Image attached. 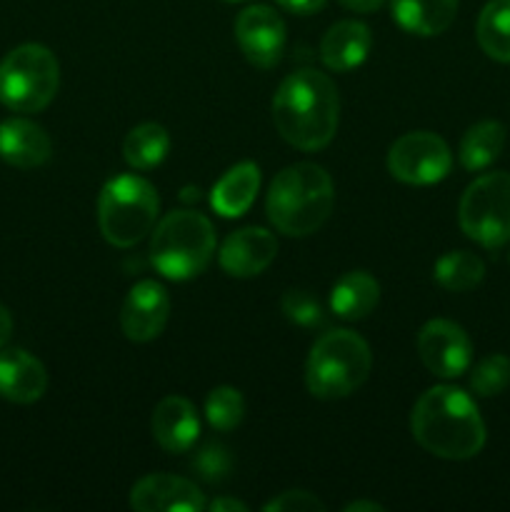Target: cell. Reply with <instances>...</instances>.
I'll return each mask as SVG.
<instances>
[{
  "mask_svg": "<svg viewBox=\"0 0 510 512\" xmlns=\"http://www.w3.org/2000/svg\"><path fill=\"white\" fill-rule=\"evenodd\" d=\"M338 118V88L318 70L290 73L273 98V123L280 138L305 153L323 150L335 138Z\"/></svg>",
  "mask_w": 510,
  "mask_h": 512,
  "instance_id": "1",
  "label": "cell"
},
{
  "mask_svg": "<svg viewBox=\"0 0 510 512\" xmlns=\"http://www.w3.org/2000/svg\"><path fill=\"white\" fill-rule=\"evenodd\" d=\"M415 443L443 460H468L483 450L485 423L468 393L453 385L425 390L410 413Z\"/></svg>",
  "mask_w": 510,
  "mask_h": 512,
  "instance_id": "2",
  "label": "cell"
},
{
  "mask_svg": "<svg viewBox=\"0 0 510 512\" xmlns=\"http://www.w3.org/2000/svg\"><path fill=\"white\" fill-rule=\"evenodd\" d=\"M335 205V188L330 175L315 163L288 165L270 183L268 210L275 230L290 238L315 233L330 218Z\"/></svg>",
  "mask_w": 510,
  "mask_h": 512,
  "instance_id": "3",
  "label": "cell"
},
{
  "mask_svg": "<svg viewBox=\"0 0 510 512\" xmlns=\"http://www.w3.org/2000/svg\"><path fill=\"white\" fill-rule=\"evenodd\" d=\"M373 368L370 345L353 330H330L315 340L305 363V385L320 400L348 398Z\"/></svg>",
  "mask_w": 510,
  "mask_h": 512,
  "instance_id": "4",
  "label": "cell"
},
{
  "mask_svg": "<svg viewBox=\"0 0 510 512\" xmlns=\"http://www.w3.org/2000/svg\"><path fill=\"white\" fill-rule=\"evenodd\" d=\"M215 253V228L203 213L175 210L155 225L150 263L163 278L190 280L203 273Z\"/></svg>",
  "mask_w": 510,
  "mask_h": 512,
  "instance_id": "5",
  "label": "cell"
},
{
  "mask_svg": "<svg viewBox=\"0 0 510 512\" xmlns=\"http://www.w3.org/2000/svg\"><path fill=\"white\" fill-rule=\"evenodd\" d=\"M158 190L140 175H115L98 198V225L115 248H133L158 223Z\"/></svg>",
  "mask_w": 510,
  "mask_h": 512,
  "instance_id": "6",
  "label": "cell"
},
{
  "mask_svg": "<svg viewBox=\"0 0 510 512\" xmlns=\"http://www.w3.org/2000/svg\"><path fill=\"white\" fill-rule=\"evenodd\" d=\"M58 85V58L45 45H18L0 63V103L13 113H38L48 108Z\"/></svg>",
  "mask_w": 510,
  "mask_h": 512,
  "instance_id": "7",
  "label": "cell"
},
{
  "mask_svg": "<svg viewBox=\"0 0 510 512\" xmlns=\"http://www.w3.org/2000/svg\"><path fill=\"white\" fill-rule=\"evenodd\" d=\"M460 230L488 250L510 240V173H485L465 188L458 208Z\"/></svg>",
  "mask_w": 510,
  "mask_h": 512,
  "instance_id": "8",
  "label": "cell"
},
{
  "mask_svg": "<svg viewBox=\"0 0 510 512\" xmlns=\"http://www.w3.org/2000/svg\"><path fill=\"white\" fill-rule=\"evenodd\" d=\"M453 153L440 135L430 130L405 133L390 145L388 170L405 185H435L448 178Z\"/></svg>",
  "mask_w": 510,
  "mask_h": 512,
  "instance_id": "9",
  "label": "cell"
},
{
  "mask_svg": "<svg viewBox=\"0 0 510 512\" xmlns=\"http://www.w3.org/2000/svg\"><path fill=\"white\" fill-rule=\"evenodd\" d=\"M418 353L425 368L438 378H458L470 368L473 343L453 320L435 318L420 328Z\"/></svg>",
  "mask_w": 510,
  "mask_h": 512,
  "instance_id": "10",
  "label": "cell"
},
{
  "mask_svg": "<svg viewBox=\"0 0 510 512\" xmlns=\"http://www.w3.org/2000/svg\"><path fill=\"white\" fill-rule=\"evenodd\" d=\"M235 40L255 68H275L285 50V23L268 5H250L235 18Z\"/></svg>",
  "mask_w": 510,
  "mask_h": 512,
  "instance_id": "11",
  "label": "cell"
},
{
  "mask_svg": "<svg viewBox=\"0 0 510 512\" xmlns=\"http://www.w3.org/2000/svg\"><path fill=\"white\" fill-rule=\"evenodd\" d=\"M170 318V295L155 280H140L125 295L120 328L133 343H150L165 330Z\"/></svg>",
  "mask_w": 510,
  "mask_h": 512,
  "instance_id": "12",
  "label": "cell"
},
{
  "mask_svg": "<svg viewBox=\"0 0 510 512\" xmlns=\"http://www.w3.org/2000/svg\"><path fill=\"white\" fill-rule=\"evenodd\" d=\"M130 508L138 512H200L208 508V503L195 483L178 475L158 473L133 485Z\"/></svg>",
  "mask_w": 510,
  "mask_h": 512,
  "instance_id": "13",
  "label": "cell"
},
{
  "mask_svg": "<svg viewBox=\"0 0 510 512\" xmlns=\"http://www.w3.org/2000/svg\"><path fill=\"white\" fill-rule=\"evenodd\" d=\"M278 255V240L265 228H243L238 233L228 235V240L220 248V268L233 278H255Z\"/></svg>",
  "mask_w": 510,
  "mask_h": 512,
  "instance_id": "14",
  "label": "cell"
},
{
  "mask_svg": "<svg viewBox=\"0 0 510 512\" xmlns=\"http://www.w3.org/2000/svg\"><path fill=\"white\" fill-rule=\"evenodd\" d=\"M153 438L165 453H188L200 435V420L193 403L180 395H168L160 400L150 418Z\"/></svg>",
  "mask_w": 510,
  "mask_h": 512,
  "instance_id": "15",
  "label": "cell"
},
{
  "mask_svg": "<svg viewBox=\"0 0 510 512\" xmlns=\"http://www.w3.org/2000/svg\"><path fill=\"white\" fill-rule=\"evenodd\" d=\"M48 390V373L35 355L20 348L0 353V398L18 405L40 400Z\"/></svg>",
  "mask_w": 510,
  "mask_h": 512,
  "instance_id": "16",
  "label": "cell"
},
{
  "mask_svg": "<svg viewBox=\"0 0 510 512\" xmlns=\"http://www.w3.org/2000/svg\"><path fill=\"white\" fill-rule=\"evenodd\" d=\"M50 153V135L38 123L28 118H8L0 123V158L13 168H40L48 163Z\"/></svg>",
  "mask_w": 510,
  "mask_h": 512,
  "instance_id": "17",
  "label": "cell"
},
{
  "mask_svg": "<svg viewBox=\"0 0 510 512\" xmlns=\"http://www.w3.org/2000/svg\"><path fill=\"white\" fill-rule=\"evenodd\" d=\"M373 45L370 28L360 20H340L320 40V58L333 73H348L365 63Z\"/></svg>",
  "mask_w": 510,
  "mask_h": 512,
  "instance_id": "18",
  "label": "cell"
},
{
  "mask_svg": "<svg viewBox=\"0 0 510 512\" xmlns=\"http://www.w3.org/2000/svg\"><path fill=\"white\" fill-rule=\"evenodd\" d=\"M390 13L405 33L433 38L453 25L458 0H390Z\"/></svg>",
  "mask_w": 510,
  "mask_h": 512,
  "instance_id": "19",
  "label": "cell"
},
{
  "mask_svg": "<svg viewBox=\"0 0 510 512\" xmlns=\"http://www.w3.org/2000/svg\"><path fill=\"white\" fill-rule=\"evenodd\" d=\"M260 188V168L250 160L245 163L233 165L228 173H223V178L213 185V193H210V205L218 215L223 218H240L243 213H248V208L253 205L255 195Z\"/></svg>",
  "mask_w": 510,
  "mask_h": 512,
  "instance_id": "20",
  "label": "cell"
},
{
  "mask_svg": "<svg viewBox=\"0 0 510 512\" xmlns=\"http://www.w3.org/2000/svg\"><path fill=\"white\" fill-rule=\"evenodd\" d=\"M380 300V285L365 270H350L335 280L330 290V308L343 320H363L375 310Z\"/></svg>",
  "mask_w": 510,
  "mask_h": 512,
  "instance_id": "21",
  "label": "cell"
},
{
  "mask_svg": "<svg viewBox=\"0 0 510 512\" xmlns=\"http://www.w3.org/2000/svg\"><path fill=\"white\" fill-rule=\"evenodd\" d=\"M505 125L498 120H483L468 128V133L460 140L458 158L468 173H478V170L490 168L495 160L500 158L505 145Z\"/></svg>",
  "mask_w": 510,
  "mask_h": 512,
  "instance_id": "22",
  "label": "cell"
},
{
  "mask_svg": "<svg viewBox=\"0 0 510 512\" xmlns=\"http://www.w3.org/2000/svg\"><path fill=\"white\" fill-rule=\"evenodd\" d=\"M170 135L160 123L135 125L123 140V158L135 170H153L168 158Z\"/></svg>",
  "mask_w": 510,
  "mask_h": 512,
  "instance_id": "23",
  "label": "cell"
},
{
  "mask_svg": "<svg viewBox=\"0 0 510 512\" xmlns=\"http://www.w3.org/2000/svg\"><path fill=\"white\" fill-rule=\"evenodd\" d=\"M475 35L488 58L510 63V0H490L480 10Z\"/></svg>",
  "mask_w": 510,
  "mask_h": 512,
  "instance_id": "24",
  "label": "cell"
},
{
  "mask_svg": "<svg viewBox=\"0 0 510 512\" xmlns=\"http://www.w3.org/2000/svg\"><path fill=\"white\" fill-rule=\"evenodd\" d=\"M433 278L440 288L450 290V293H465V290H473L475 285L483 283L485 265L475 253L450 250L443 258H438L433 268Z\"/></svg>",
  "mask_w": 510,
  "mask_h": 512,
  "instance_id": "25",
  "label": "cell"
},
{
  "mask_svg": "<svg viewBox=\"0 0 510 512\" xmlns=\"http://www.w3.org/2000/svg\"><path fill=\"white\" fill-rule=\"evenodd\" d=\"M245 415V400L240 395V390L230 388V385H220L213 388L205 398V418L220 433H228V430L238 428L243 423Z\"/></svg>",
  "mask_w": 510,
  "mask_h": 512,
  "instance_id": "26",
  "label": "cell"
},
{
  "mask_svg": "<svg viewBox=\"0 0 510 512\" xmlns=\"http://www.w3.org/2000/svg\"><path fill=\"white\" fill-rule=\"evenodd\" d=\"M510 385V358L495 353L480 360L470 373V388L480 398H493L500 395Z\"/></svg>",
  "mask_w": 510,
  "mask_h": 512,
  "instance_id": "27",
  "label": "cell"
},
{
  "mask_svg": "<svg viewBox=\"0 0 510 512\" xmlns=\"http://www.w3.org/2000/svg\"><path fill=\"white\" fill-rule=\"evenodd\" d=\"M280 310H283L285 318L293 325L305 330L323 328L325 325V310L320 305V300L315 298L308 290H285L283 298H280Z\"/></svg>",
  "mask_w": 510,
  "mask_h": 512,
  "instance_id": "28",
  "label": "cell"
},
{
  "mask_svg": "<svg viewBox=\"0 0 510 512\" xmlns=\"http://www.w3.org/2000/svg\"><path fill=\"white\" fill-rule=\"evenodd\" d=\"M190 468L205 483H223L230 475V470H233V455H230V450L223 443H208L195 453Z\"/></svg>",
  "mask_w": 510,
  "mask_h": 512,
  "instance_id": "29",
  "label": "cell"
},
{
  "mask_svg": "<svg viewBox=\"0 0 510 512\" xmlns=\"http://www.w3.org/2000/svg\"><path fill=\"white\" fill-rule=\"evenodd\" d=\"M265 512H323L325 505L305 490H288L263 505Z\"/></svg>",
  "mask_w": 510,
  "mask_h": 512,
  "instance_id": "30",
  "label": "cell"
},
{
  "mask_svg": "<svg viewBox=\"0 0 510 512\" xmlns=\"http://www.w3.org/2000/svg\"><path fill=\"white\" fill-rule=\"evenodd\" d=\"M275 3L293 15H313L323 10L328 0H275Z\"/></svg>",
  "mask_w": 510,
  "mask_h": 512,
  "instance_id": "31",
  "label": "cell"
},
{
  "mask_svg": "<svg viewBox=\"0 0 510 512\" xmlns=\"http://www.w3.org/2000/svg\"><path fill=\"white\" fill-rule=\"evenodd\" d=\"M385 0H340V5L353 13H375V10L383 8Z\"/></svg>",
  "mask_w": 510,
  "mask_h": 512,
  "instance_id": "32",
  "label": "cell"
},
{
  "mask_svg": "<svg viewBox=\"0 0 510 512\" xmlns=\"http://www.w3.org/2000/svg\"><path fill=\"white\" fill-rule=\"evenodd\" d=\"M208 510L213 512H248V505L240 503L235 498H215L213 503L208 505Z\"/></svg>",
  "mask_w": 510,
  "mask_h": 512,
  "instance_id": "33",
  "label": "cell"
},
{
  "mask_svg": "<svg viewBox=\"0 0 510 512\" xmlns=\"http://www.w3.org/2000/svg\"><path fill=\"white\" fill-rule=\"evenodd\" d=\"M10 333H13V318H10V310L0 305V348L8 343Z\"/></svg>",
  "mask_w": 510,
  "mask_h": 512,
  "instance_id": "34",
  "label": "cell"
},
{
  "mask_svg": "<svg viewBox=\"0 0 510 512\" xmlns=\"http://www.w3.org/2000/svg\"><path fill=\"white\" fill-rule=\"evenodd\" d=\"M383 505L373 503V500H355V503L345 505V512H380Z\"/></svg>",
  "mask_w": 510,
  "mask_h": 512,
  "instance_id": "35",
  "label": "cell"
},
{
  "mask_svg": "<svg viewBox=\"0 0 510 512\" xmlns=\"http://www.w3.org/2000/svg\"><path fill=\"white\" fill-rule=\"evenodd\" d=\"M508 263H510V255H508Z\"/></svg>",
  "mask_w": 510,
  "mask_h": 512,
  "instance_id": "36",
  "label": "cell"
}]
</instances>
